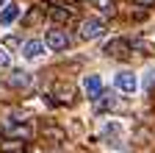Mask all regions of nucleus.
Instances as JSON below:
<instances>
[{
	"mask_svg": "<svg viewBox=\"0 0 155 153\" xmlns=\"http://www.w3.org/2000/svg\"><path fill=\"white\" fill-rule=\"evenodd\" d=\"M108 59H116V61H125V59H130V53H133V47H130V42L127 39H111L108 45H105V50H103Z\"/></svg>",
	"mask_w": 155,
	"mask_h": 153,
	"instance_id": "obj_1",
	"label": "nucleus"
},
{
	"mask_svg": "<svg viewBox=\"0 0 155 153\" xmlns=\"http://www.w3.org/2000/svg\"><path fill=\"white\" fill-rule=\"evenodd\" d=\"M45 45H47L50 50H67V47H69V36H67L64 28H53V31H47V36H45Z\"/></svg>",
	"mask_w": 155,
	"mask_h": 153,
	"instance_id": "obj_2",
	"label": "nucleus"
},
{
	"mask_svg": "<svg viewBox=\"0 0 155 153\" xmlns=\"http://www.w3.org/2000/svg\"><path fill=\"white\" fill-rule=\"evenodd\" d=\"M105 33V23L103 20H83L81 23V39H100Z\"/></svg>",
	"mask_w": 155,
	"mask_h": 153,
	"instance_id": "obj_3",
	"label": "nucleus"
},
{
	"mask_svg": "<svg viewBox=\"0 0 155 153\" xmlns=\"http://www.w3.org/2000/svg\"><path fill=\"white\" fill-rule=\"evenodd\" d=\"M50 98H53V103H58V106H72V103H75V86H69V84H58L55 92L50 95Z\"/></svg>",
	"mask_w": 155,
	"mask_h": 153,
	"instance_id": "obj_4",
	"label": "nucleus"
},
{
	"mask_svg": "<svg viewBox=\"0 0 155 153\" xmlns=\"http://www.w3.org/2000/svg\"><path fill=\"white\" fill-rule=\"evenodd\" d=\"M3 134H6V137H11V139H22V142H25V139H31L33 131H31L28 123H19V125H17V123H8V125L3 128Z\"/></svg>",
	"mask_w": 155,
	"mask_h": 153,
	"instance_id": "obj_5",
	"label": "nucleus"
},
{
	"mask_svg": "<svg viewBox=\"0 0 155 153\" xmlns=\"http://www.w3.org/2000/svg\"><path fill=\"white\" fill-rule=\"evenodd\" d=\"M136 86H139V81H136V75H133L130 70L116 72V89H122V92H136Z\"/></svg>",
	"mask_w": 155,
	"mask_h": 153,
	"instance_id": "obj_6",
	"label": "nucleus"
},
{
	"mask_svg": "<svg viewBox=\"0 0 155 153\" xmlns=\"http://www.w3.org/2000/svg\"><path fill=\"white\" fill-rule=\"evenodd\" d=\"M42 139H45V142H53V145H61V142H67V131L58 128V125H45Z\"/></svg>",
	"mask_w": 155,
	"mask_h": 153,
	"instance_id": "obj_7",
	"label": "nucleus"
},
{
	"mask_svg": "<svg viewBox=\"0 0 155 153\" xmlns=\"http://www.w3.org/2000/svg\"><path fill=\"white\" fill-rule=\"evenodd\" d=\"M116 106H119V100L111 92H100V98H94V111H111Z\"/></svg>",
	"mask_w": 155,
	"mask_h": 153,
	"instance_id": "obj_8",
	"label": "nucleus"
},
{
	"mask_svg": "<svg viewBox=\"0 0 155 153\" xmlns=\"http://www.w3.org/2000/svg\"><path fill=\"white\" fill-rule=\"evenodd\" d=\"M83 92L89 95V98H100V92H103V81H100V75H86L83 78Z\"/></svg>",
	"mask_w": 155,
	"mask_h": 153,
	"instance_id": "obj_9",
	"label": "nucleus"
},
{
	"mask_svg": "<svg viewBox=\"0 0 155 153\" xmlns=\"http://www.w3.org/2000/svg\"><path fill=\"white\" fill-rule=\"evenodd\" d=\"M17 17H19V6L17 3H6L3 11H0V25H11Z\"/></svg>",
	"mask_w": 155,
	"mask_h": 153,
	"instance_id": "obj_10",
	"label": "nucleus"
},
{
	"mask_svg": "<svg viewBox=\"0 0 155 153\" xmlns=\"http://www.w3.org/2000/svg\"><path fill=\"white\" fill-rule=\"evenodd\" d=\"M42 53H45V42H39V39L22 45V56L25 59H36V56H42Z\"/></svg>",
	"mask_w": 155,
	"mask_h": 153,
	"instance_id": "obj_11",
	"label": "nucleus"
},
{
	"mask_svg": "<svg viewBox=\"0 0 155 153\" xmlns=\"http://www.w3.org/2000/svg\"><path fill=\"white\" fill-rule=\"evenodd\" d=\"M69 17H72V11L67 6H53V11H50V20L53 23H69Z\"/></svg>",
	"mask_w": 155,
	"mask_h": 153,
	"instance_id": "obj_12",
	"label": "nucleus"
},
{
	"mask_svg": "<svg viewBox=\"0 0 155 153\" xmlns=\"http://www.w3.org/2000/svg\"><path fill=\"white\" fill-rule=\"evenodd\" d=\"M8 81H11V86H17V89H19V86H28V84H31V75H28L25 70H14Z\"/></svg>",
	"mask_w": 155,
	"mask_h": 153,
	"instance_id": "obj_13",
	"label": "nucleus"
},
{
	"mask_svg": "<svg viewBox=\"0 0 155 153\" xmlns=\"http://www.w3.org/2000/svg\"><path fill=\"white\" fill-rule=\"evenodd\" d=\"M39 20H42V9H39V6H33V9L22 17V25H25V28H31V25H36Z\"/></svg>",
	"mask_w": 155,
	"mask_h": 153,
	"instance_id": "obj_14",
	"label": "nucleus"
},
{
	"mask_svg": "<svg viewBox=\"0 0 155 153\" xmlns=\"http://www.w3.org/2000/svg\"><path fill=\"white\" fill-rule=\"evenodd\" d=\"M94 3H97V9H100L103 14H114L116 9H114V0H94Z\"/></svg>",
	"mask_w": 155,
	"mask_h": 153,
	"instance_id": "obj_15",
	"label": "nucleus"
},
{
	"mask_svg": "<svg viewBox=\"0 0 155 153\" xmlns=\"http://www.w3.org/2000/svg\"><path fill=\"white\" fill-rule=\"evenodd\" d=\"M152 86H155V70H150L144 78V89H152Z\"/></svg>",
	"mask_w": 155,
	"mask_h": 153,
	"instance_id": "obj_16",
	"label": "nucleus"
},
{
	"mask_svg": "<svg viewBox=\"0 0 155 153\" xmlns=\"http://www.w3.org/2000/svg\"><path fill=\"white\" fill-rule=\"evenodd\" d=\"M0 67H8V53L0 47Z\"/></svg>",
	"mask_w": 155,
	"mask_h": 153,
	"instance_id": "obj_17",
	"label": "nucleus"
},
{
	"mask_svg": "<svg viewBox=\"0 0 155 153\" xmlns=\"http://www.w3.org/2000/svg\"><path fill=\"white\" fill-rule=\"evenodd\" d=\"M47 3H50V6H67L69 0H47Z\"/></svg>",
	"mask_w": 155,
	"mask_h": 153,
	"instance_id": "obj_18",
	"label": "nucleus"
},
{
	"mask_svg": "<svg viewBox=\"0 0 155 153\" xmlns=\"http://www.w3.org/2000/svg\"><path fill=\"white\" fill-rule=\"evenodd\" d=\"M136 3H139V6H144V9H147V6H155V0H136Z\"/></svg>",
	"mask_w": 155,
	"mask_h": 153,
	"instance_id": "obj_19",
	"label": "nucleus"
},
{
	"mask_svg": "<svg viewBox=\"0 0 155 153\" xmlns=\"http://www.w3.org/2000/svg\"><path fill=\"white\" fill-rule=\"evenodd\" d=\"M0 6H6V0H0Z\"/></svg>",
	"mask_w": 155,
	"mask_h": 153,
	"instance_id": "obj_20",
	"label": "nucleus"
}]
</instances>
